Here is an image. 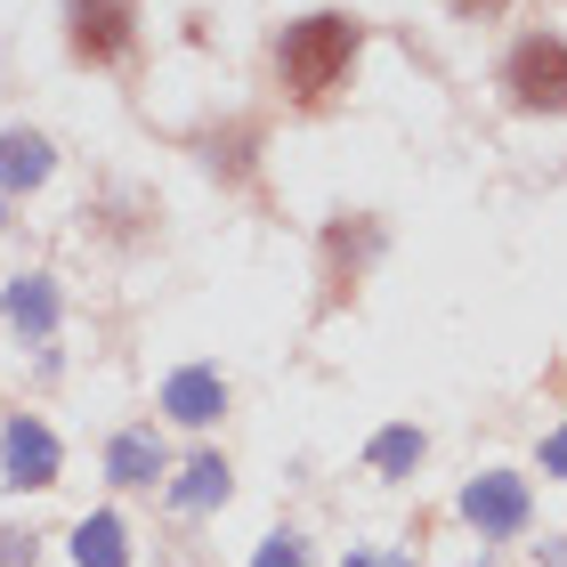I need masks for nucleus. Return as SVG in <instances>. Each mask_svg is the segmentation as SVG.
I'll return each instance as SVG.
<instances>
[{"mask_svg":"<svg viewBox=\"0 0 567 567\" xmlns=\"http://www.w3.org/2000/svg\"><path fill=\"white\" fill-rule=\"evenodd\" d=\"M73 559H82V567H131V551H122V519H114V511H97V519L73 527Z\"/></svg>","mask_w":567,"mask_h":567,"instance_id":"nucleus-10","label":"nucleus"},{"mask_svg":"<svg viewBox=\"0 0 567 567\" xmlns=\"http://www.w3.org/2000/svg\"><path fill=\"white\" fill-rule=\"evenodd\" d=\"M138 41V0H65V49L82 65H122Z\"/></svg>","mask_w":567,"mask_h":567,"instance_id":"nucleus-3","label":"nucleus"},{"mask_svg":"<svg viewBox=\"0 0 567 567\" xmlns=\"http://www.w3.org/2000/svg\"><path fill=\"white\" fill-rule=\"evenodd\" d=\"M544 471H551V478H567V430H559L551 446H544Z\"/></svg>","mask_w":567,"mask_h":567,"instance_id":"nucleus-15","label":"nucleus"},{"mask_svg":"<svg viewBox=\"0 0 567 567\" xmlns=\"http://www.w3.org/2000/svg\"><path fill=\"white\" fill-rule=\"evenodd\" d=\"M462 519H471L478 535H519L527 527V486L503 478V471L471 478V486H462Z\"/></svg>","mask_w":567,"mask_h":567,"instance_id":"nucleus-4","label":"nucleus"},{"mask_svg":"<svg viewBox=\"0 0 567 567\" xmlns=\"http://www.w3.org/2000/svg\"><path fill=\"white\" fill-rule=\"evenodd\" d=\"M422 462V430H381L373 437V471H414Z\"/></svg>","mask_w":567,"mask_h":567,"instance_id":"nucleus-12","label":"nucleus"},{"mask_svg":"<svg viewBox=\"0 0 567 567\" xmlns=\"http://www.w3.org/2000/svg\"><path fill=\"white\" fill-rule=\"evenodd\" d=\"M0 308H9V324H24V332L58 324V292H49V276H17L9 292H0Z\"/></svg>","mask_w":567,"mask_h":567,"instance_id":"nucleus-9","label":"nucleus"},{"mask_svg":"<svg viewBox=\"0 0 567 567\" xmlns=\"http://www.w3.org/2000/svg\"><path fill=\"white\" fill-rule=\"evenodd\" d=\"M357 49H365V24H357V17H341V9H317V17L284 24V41H276L284 97H292V106H324V97L349 82Z\"/></svg>","mask_w":567,"mask_h":567,"instance_id":"nucleus-1","label":"nucleus"},{"mask_svg":"<svg viewBox=\"0 0 567 567\" xmlns=\"http://www.w3.org/2000/svg\"><path fill=\"white\" fill-rule=\"evenodd\" d=\"M251 567H308V551L292 544V535H268V544H260V559H251Z\"/></svg>","mask_w":567,"mask_h":567,"instance_id":"nucleus-13","label":"nucleus"},{"mask_svg":"<svg viewBox=\"0 0 567 567\" xmlns=\"http://www.w3.org/2000/svg\"><path fill=\"white\" fill-rule=\"evenodd\" d=\"M0 462H9L17 486H58V437H49L41 422H9V437H0Z\"/></svg>","mask_w":567,"mask_h":567,"instance_id":"nucleus-6","label":"nucleus"},{"mask_svg":"<svg viewBox=\"0 0 567 567\" xmlns=\"http://www.w3.org/2000/svg\"><path fill=\"white\" fill-rule=\"evenodd\" d=\"M171 503H178V511H212V503H227V462H219V454L187 462V478L171 486Z\"/></svg>","mask_w":567,"mask_h":567,"instance_id":"nucleus-11","label":"nucleus"},{"mask_svg":"<svg viewBox=\"0 0 567 567\" xmlns=\"http://www.w3.org/2000/svg\"><path fill=\"white\" fill-rule=\"evenodd\" d=\"M49 178V138L41 131H0V187H41Z\"/></svg>","mask_w":567,"mask_h":567,"instance_id":"nucleus-8","label":"nucleus"},{"mask_svg":"<svg viewBox=\"0 0 567 567\" xmlns=\"http://www.w3.org/2000/svg\"><path fill=\"white\" fill-rule=\"evenodd\" d=\"M106 471H114V486H154V478H163V446H154V430H122L106 446Z\"/></svg>","mask_w":567,"mask_h":567,"instance_id":"nucleus-7","label":"nucleus"},{"mask_svg":"<svg viewBox=\"0 0 567 567\" xmlns=\"http://www.w3.org/2000/svg\"><path fill=\"white\" fill-rule=\"evenodd\" d=\"M349 567H405V559H365V551H349Z\"/></svg>","mask_w":567,"mask_h":567,"instance_id":"nucleus-16","label":"nucleus"},{"mask_svg":"<svg viewBox=\"0 0 567 567\" xmlns=\"http://www.w3.org/2000/svg\"><path fill=\"white\" fill-rule=\"evenodd\" d=\"M503 90L519 114H567V41L559 33H527L503 58Z\"/></svg>","mask_w":567,"mask_h":567,"instance_id":"nucleus-2","label":"nucleus"},{"mask_svg":"<svg viewBox=\"0 0 567 567\" xmlns=\"http://www.w3.org/2000/svg\"><path fill=\"white\" fill-rule=\"evenodd\" d=\"M163 414H171V422H187V430L219 422V414H227V381H219L212 365H187V373H171V381H163Z\"/></svg>","mask_w":567,"mask_h":567,"instance_id":"nucleus-5","label":"nucleus"},{"mask_svg":"<svg viewBox=\"0 0 567 567\" xmlns=\"http://www.w3.org/2000/svg\"><path fill=\"white\" fill-rule=\"evenodd\" d=\"M446 9H454V17H503L511 0H446Z\"/></svg>","mask_w":567,"mask_h":567,"instance_id":"nucleus-14","label":"nucleus"}]
</instances>
